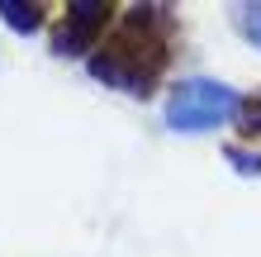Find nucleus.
Wrapping results in <instances>:
<instances>
[{"label": "nucleus", "mask_w": 261, "mask_h": 257, "mask_svg": "<svg viewBox=\"0 0 261 257\" xmlns=\"http://www.w3.org/2000/svg\"><path fill=\"white\" fill-rule=\"evenodd\" d=\"M247 129H252V133L261 129V96H256V100H247Z\"/></svg>", "instance_id": "nucleus-6"}, {"label": "nucleus", "mask_w": 261, "mask_h": 257, "mask_svg": "<svg viewBox=\"0 0 261 257\" xmlns=\"http://www.w3.org/2000/svg\"><path fill=\"white\" fill-rule=\"evenodd\" d=\"M233 157H238V167H242V172H261V153L252 157V153H242V148H233Z\"/></svg>", "instance_id": "nucleus-5"}, {"label": "nucleus", "mask_w": 261, "mask_h": 257, "mask_svg": "<svg viewBox=\"0 0 261 257\" xmlns=\"http://www.w3.org/2000/svg\"><path fill=\"white\" fill-rule=\"evenodd\" d=\"M0 19H5L14 34H34L43 24V5H34V0H0Z\"/></svg>", "instance_id": "nucleus-3"}, {"label": "nucleus", "mask_w": 261, "mask_h": 257, "mask_svg": "<svg viewBox=\"0 0 261 257\" xmlns=\"http://www.w3.org/2000/svg\"><path fill=\"white\" fill-rule=\"evenodd\" d=\"M242 29H247V34L256 38V48H261V5H247V10H242Z\"/></svg>", "instance_id": "nucleus-4"}, {"label": "nucleus", "mask_w": 261, "mask_h": 257, "mask_svg": "<svg viewBox=\"0 0 261 257\" xmlns=\"http://www.w3.org/2000/svg\"><path fill=\"white\" fill-rule=\"evenodd\" d=\"M238 110H242V100L228 86H219V81H180L171 90V100H166V124L195 133V129L223 124V119L238 114Z\"/></svg>", "instance_id": "nucleus-1"}, {"label": "nucleus", "mask_w": 261, "mask_h": 257, "mask_svg": "<svg viewBox=\"0 0 261 257\" xmlns=\"http://www.w3.org/2000/svg\"><path fill=\"white\" fill-rule=\"evenodd\" d=\"M105 24H110V5H100V0L67 5V24L53 34V53H57V57H76V53L95 48V38H100Z\"/></svg>", "instance_id": "nucleus-2"}]
</instances>
